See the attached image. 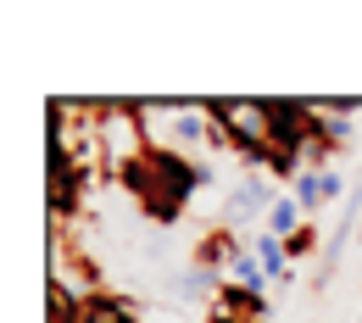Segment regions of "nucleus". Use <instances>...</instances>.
Instances as JSON below:
<instances>
[{"label": "nucleus", "mask_w": 362, "mask_h": 323, "mask_svg": "<svg viewBox=\"0 0 362 323\" xmlns=\"http://www.w3.org/2000/svg\"><path fill=\"white\" fill-rule=\"evenodd\" d=\"M129 112H134V151L106 156L100 179H112L123 195H134V206L151 218V223L173 229L184 218V206H189V195L212 184V168H206L201 156H184L173 145H162V139L139 123L145 106H129Z\"/></svg>", "instance_id": "nucleus-1"}, {"label": "nucleus", "mask_w": 362, "mask_h": 323, "mask_svg": "<svg viewBox=\"0 0 362 323\" xmlns=\"http://www.w3.org/2000/svg\"><path fill=\"white\" fill-rule=\"evenodd\" d=\"M240 257H245V240H240V229H234V223H212V229L201 234V240H195V251H189V262H195V274H223V268H234V262H240Z\"/></svg>", "instance_id": "nucleus-2"}, {"label": "nucleus", "mask_w": 362, "mask_h": 323, "mask_svg": "<svg viewBox=\"0 0 362 323\" xmlns=\"http://www.w3.org/2000/svg\"><path fill=\"white\" fill-rule=\"evenodd\" d=\"M212 307L228 312V318H240V323H268V312H273V307H268V290H245V284H234V278L218 284Z\"/></svg>", "instance_id": "nucleus-3"}, {"label": "nucleus", "mask_w": 362, "mask_h": 323, "mask_svg": "<svg viewBox=\"0 0 362 323\" xmlns=\"http://www.w3.org/2000/svg\"><path fill=\"white\" fill-rule=\"evenodd\" d=\"M84 323H145V312H139L134 295H123V290H90L84 295Z\"/></svg>", "instance_id": "nucleus-4"}, {"label": "nucleus", "mask_w": 362, "mask_h": 323, "mask_svg": "<svg viewBox=\"0 0 362 323\" xmlns=\"http://www.w3.org/2000/svg\"><path fill=\"white\" fill-rule=\"evenodd\" d=\"M273 201H279V195H273L262 179H245V184L228 189V212H223V218H228V223H234V212H245V218H257V212H262V218H268Z\"/></svg>", "instance_id": "nucleus-5"}, {"label": "nucleus", "mask_w": 362, "mask_h": 323, "mask_svg": "<svg viewBox=\"0 0 362 323\" xmlns=\"http://www.w3.org/2000/svg\"><path fill=\"white\" fill-rule=\"evenodd\" d=\"M290 195H296V206H301L307 218H317V212L329 206V168H307V173L290 184Z\"/></svg>", "instance_id": "nucleus-6"}, {"label": "nucleus", "mask_w": 362, "mask_h": 323, "mask_svg": "<svg viewBox=\"0 0 362 323\" xmlns=\"http://www.w3.org/2000/svg\"><path fill=\"white\" fill-rule=\"evenodd\" d=\"M251 251L262 257V274H268V284H279V278H290V268H296V262L284 257V240H279V234L257 229V234H251Z\"/></svg>", "instance_id": "nucleus-7"}, {"label": "nucleus", "mask_w": 362, "mask_h": 323, "mask_svg": "<svg viewBox=\"0 0 362 323\" xmlns=\"http://www.w3.org/2000/svg\"><path fill=\"white\" fill-rule=\"evenodd\" d=\"M50 323H84V290L62 284V274H50Z\"/></svg>", "instance_id": "nucleus-8"}, {"label": "nucleus", "mask_w": 362, "mask_h": 323, "mask_svg": "<svg viewBox=\"0 0 362 323\" xmlns=\"http://www.w3.org/2000/svg\"><path fill=\"white\" fill-rule=\"evenodd\" d=\"M307 223V212L296 206V195H279L273 201V212H268V234H279V240H290V234Z\"/></svg>", "instance_id": "nucleus-9"}, {"label": "nucleus", "mask_w": 362, "mask_h": 323, "mask_svg": "<svg viewBox=\"0 0 362 323\" xmlns=\"http://www.w3.org/2000/svg\"><path fill=\"white\" fill-rule=\"evenodd\" d=\"M317 245H323V229H317V218H307L301 229H296L290 240H284V257H290V262H307V257H313Z\"/></svg>", "instance_id": "nucleus-10"}, {"label": "nucleus", "mask_w": 362, "mask_h": 323, "mask_svg": "<svg viewBox=\"0 0 362 323\" xmlns=\"http://www.w3.org/2000/svg\"><path fill=\"white\" fill-rule=\"evenodd\" d=\"M228 278L245 284V290H268V274H262V257H257V251H245V257L228 268Z\"/></svg>", "instance_id": "nucleus-11"}, {"label": "nucleus", "mask_w": 362, "mask_h": 323, "mask_svg": "<svg viewBox=\"0 0 362 323\" xmlns=\"http://www.w3.org/2000/svg\"><path fill=\"white\" fill-rule=\"evenodd\" d=\"M206 323H240V318H228V312H218V307H212V318Z\"/></svg>", "instance_id": "nucleus-12"}]
</instances>
